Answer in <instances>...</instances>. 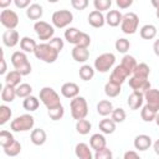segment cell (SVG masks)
<instances>
[{
	"label": "cell",
	"instance_id": "6da1fadb",
	"mask_svg": "<svg viewBox=\"0 0 159 159\" xmlns=\"http://www.w3.org/2000/svg\"><path fill=\"white\" fill-rule=\"evenodd\" d=\"M70 109H71V116L73 119L80 120V119H86L88 114V104L84 97L77 96L76 98L71 99L70 102Z\"/></svg>",
	"mask_w": 159,
	"mask_h": 159
},
{
	"label": "cell",
	"instance_id": "7a4b0ae2",
	"mask_svg": "<svg viewBox=\"0 0 159 159\" xmlns=\"http://www.w3.org/2000/svg\"><path fill=\"white\" fill-rule=\"evenodd\" d=\"M11 63L14 66V68L20 72L22 76H27L31 73V63L26 56L25 52L22 51H15L11 55Z\"/></svg>",
	"mask_w": 159,
	"mask_h": 159
},
{
	"label": "cell",
	"instance_id": "3957f363",
	"mask_svg": "<svg viewBox=\"0 0 159 159\" xmlns=\"http://www.w3.org/2000/svg\"><path fill=\"white\" fill-rule=\"evenodd\" d=\"M34 55H35V57L37 60H41V61H43L46 63H53L58 57V52L53 47H51L48 45V42L39 43L36 50H35V52H34Z\"/></svg>",
	"mask_w": 159,
	"mask_h": 159
},
{
	"label": "cell",
	"instance_id": "277c9868",
	"mask_svg": "<svg viewBox=\"0 0 159 159\" xmlns=\"http://www.w3.org/2000/svg\"><path fill=\"white\" fill-rule=\"evenodd\" d=\"M40 101L47 109L55 108L61 104L60 96L52 87H43L40 89Z\"/></svg>",
	"mask_w": 159,
	"mask_h": 159
},
{
	"label": "cell",
	"instance_id": "5b68a950",
	"mask_svg": "<svg viewBox=\"0 0 159 159\" xmlns=\"http://www.w3.org/2000/svg\"><path fill=\"white\" fill-rule=\"evenodd\" d=\"M34 124H35V119L31 114H21L11 120L10 128L12 132L20 133V132H27L32 129Z\"/></svg>",
	"mask_w": 159,
	"mask_h": 159
},
{
	"label": "cell",
	"instance_id": "8992f818",
	"mask_svg": "<svg viewBox=\"0 0 159 159\" xmlns=\"http://www.w3.org/2000/svg\"><path fill=\"white\" fill-rule=\"evenodd\" d=\"M139 26V17L135 12H127L123 15L122 19V24H120V30L123 34L125 35H133L137 32Z\"/></svg>",
	"mask_w": 159,
	"mask_h": 159
},
{
	"label": "cell",
	"instance_id": "52a82bcc",
	"mask_svg": "<svg viewBox=\"0 0 159 159\" xmlns=\"http://www.w3.org/2000/svg\"><path fill=\"white\" fill-rule=\"evenodd\" d=\"M114 63H116V56L112 52H104L96 57L94 70L101 73H106L114 66Z\"/></svg>",
	"mask_w": 159,
	"mask_h": 159
},
{
	"label": "cell",
	"instance_id": "ba28073f",
	"mask_svg": "<svg viewBox=\"0 0 159 159\" xmlns=\"http://www.w3.org/2000/svg\"><path fill=\"white\" fill-rule=\"evenodd\" d=\"M51 21H52V25L55 27L63 29V27H67L73 21V14L70 10H66V9L57 10L52 14Z\"/></svg>",
	"mask_w": 159,
	"mask_h": 159
},
{
	"label": "cell",
	"instance_id": "9c48e42d",
	"mask_svg": "<svg viewBox=\"0 0 159 159\" xmlns=\"http://www.w3.org/2000/svg\"><path fill=\"white\" fill-rule=\"evenodd\" d=\"M34 30L41 41H50L55 35V27L43 20H39L34 24Z\"/></svg>",
	"mask_w": 159,
	"mask_h": 159
},
{
	"label": "cell",
	"instance_id": "30bf717a",
	"mask_svg": "<svg viewBox=\"0 0 159 159\" xmlns=\"http://www.w3.org/2000/svg\"><path fill=\"white\" fill-rule=\"evenodd\" d=\"M0 22L7 30H15L19 25V16L14 10L5 9L0 12Z\"/></svg>",
	"mask_w": 159,
	"mask_h": 159
},
{
	"label": "cell",
	"instance_id": "8fae6325",
	"mask_svg": "<svg viewBox=\"0 0 159 159\" xmlns=\"http://www.w3.org/2000/svg\"><path fill=\"white\" fill-rule=\"evenodd\" d=\"M128 84H129V87L134 92H140L143 94L152 88L150 87V82H149L148 78H138V77H134V76H130L129 77Z\"/></svg>",
	"mask_w": 159,
	"mask_h": 159
},
{
	"label": "cell",
	"instance_id": "7c38bea8",
	"mask_svg": "<svg viewBox=\"0 0 159 159\" xmlns=\"http://www.w3.org/2000/svg\"><path fill=\"white\" fill-rule=\"evenodd\" d=\"M129 76H132V75L119 63V65H117V66L113 68V71L111 72V75H109V81L113 82V83H117V84L122 86V83H124L125 80H127Z\"/></svg>",
	"mask_w": 159,
	"mask_h": 159
},
{
	"label": "cell",
	"instance_id": "4fadbf2b",
	"mask_svg": "<svg viewBox=\"0 0 159 159\" xmlns=\"http://www.w3.org/2000/svg\"><path fill=\"white\" fill-rule=\"evenodd\" d=\"M144 101L147 102L145 104L154 109L155 112H159V89L150 88L144 93Z\"/></svg>",
	"mask_w": 159,
	"mask_h": 159
},
{
	"label": "cell",
	"instance_id": "5bb4252c",
	"mask_svg": "<svg viewBox=\"0 0 159 159\" xmlns=\"http://www.w3.org/2000/svg\"><path fill=\"white\" fill-rule=\"evenodd\" d=\"M78 93H80V87L75 82H66L61 87V94L65 98L73 99V98H76L78 96Z\"/></svg>",
	"mask_w": 159,
	"mask_h": 159
},
{
	"label": "cell",
	"instance_id": "9a60e30c",
	"mask_svg": "<svg viewBox=\"0 0 159 159\" xmlns=\"http://www.w3.org/2000/svg\"><path fill=\"white\" fill-rule=\"evenodd\" d=\"M20 36L16 30H6L2 34V43L6 47H15L20 42Z\"/></svg>",
	"mask_w": 159,
	"mask_h": 159
},
{
	"label": "cell",
	"instance_id": "2e32d148",
	"mask_svg": "<svg viewBox=\"0 0 159 159\" xmlns=\"http://www.w3.org/2000/svg\"><path fill=\"white\" fill-rule=\"evenodd\" d=\"M143 102H144V94L140 92H134V91L128 96V99H127L128 107L132 111L139 109L143 106Z\"/></svg>",
	"mask_w": 159,
	"mask_h": 159
},
{
	"label": "cell",
	"instance_id": "e0dca14e",
	"mask_svg": "<svg viewBox=\"0 0 159 159\" xmlns=\"http://www.w3.org/2000/svg\"><path fill=\"white\" fill-rule=\"evenodd\" d=\"M133 144H134V148L137 150L144 152V150L149 149L153 143H152V138L149 135H147V134H139V135H137L134 138Z\"/></svg>",
	"mask_w": 159,
	"mask_h": 159
},
{
	"label": "cell",
	"instance_id": "ac0fdd59",
	"mask_svg": "<svg viewBox=\"0 0 159 159\" xmlns=\"http://www.w3.org/2000/svg\"><path fill=\"white\" fill-rule=\"evenodd\" d=\"M91 149L92 148L86 143H77L75 147V154L77 159H94Z\"/></svg>",
	"mask_w": 159,
	"mask_h": 159
},
{
	"label": "cell",
	"instance_id": "d6986e66",
	"mask_svg": "<svg viewBox=\"0 0 159 159\" xmlns=\"http://www.w3.org/2000/svg\"><path fill=\"white\" fill-rule=\"evenodd\" d=\"M87 20H88V24L92 27H96V29L102 27L106 24V16L101 11H97V10L91 11L89 15H88V17H87Z\"/></svg>",
	"mask_w": 159,
	"mask_h": 159
},
{
	"label": "cell",
	"instance_id": "ffe728a7",
	"mask_svg": "<svg viewBox=\"0 0 159 159\" xmlns=\"http://www.w3.org/2000/svg\"><path fill=\"white\" fill-rule=\"evenodd\" d=\"M30 140L35 145H43L47 140V134L42 128H35L31 130Z\"/></svg>",
	"mask_w": 159,
	"mask_h": 159
},
{
	"label": "cell",
	"instance_id": "44dd1931",
	"mask_svg": "<svg viewBox=\"0 0 159 159\" xmlns=\"http://www.w3.org/2000/svg\"><path fill=\"white\" fill-rule=\"evenodd\" d=\"M123 15L120 14L119 10H109L106 15V24L109 25L111 27H117L122 24Z\"/></svg>",
	"mask_w": 159,
	"mask_h": 159
},
{
	"label": "cell",
	"instance_id": "7402d4cb",
	"mask_svg": "<svg viewBox=\"0 0 159 159\" xmlns=\"http://www.w3.org/2000/svg\"><path fill=\"white\" fill-rule=\"evenodd\" d=\"M89 147L96 152V150H99L104 147H107V140H106V137L102 134V133H94L91 135L89 138Z\"/></svg>",
	"mask_w": 159,
	"mask_h": 159
},
{
	"label": "cell",
	"instance_id": "603a6c76",
	"mask_svg": "<svg viewBox=\"0 0 159 159\" xmlns=\"http://www.w3.org/2000/svg\"><path fill=\"white\" fill-rule=\"evenodd\" d=\"M71 55H72V58L76 61V62H81V63H84L88 57H89V51L88 48H84V47H80V46H75L71 51Z\"/></svg>",
	"mask_w": 159,
	"mask_h": 159
},
{
	"label": "cell",
	"instance_id": "cb8c5ba5",
	"mask_svg": "<svg viewBox=\"0 0 159 159\" xmlns=\"http://www.w3.org/2000/svg\"><path fill=\"white\" fill-rule=\"evenodd\" d=\"M116 124L112 118H103L99 120L98 128L102 132V134H112L116 130Z\"/></svg>",
	"mask_w": 159,
	"mask_h": 159
},
{
	"label": "cell",
	"instance_id": "d4e9b609",
	"mask_svg": "<svg viewBox=\"0 0 159 159\" xmlns=\"http://www.w3.org/2000/svg\"><path fill=\"white\" fill-rule=\"evenodd\" d=\"M42 14H43L42 6H41L40 4H36V2L31 4V5L26 9V16H27L30 20H37V21H39V19H41Z\"/></svg>",
	"mask_w": 159,
	"mask_h": 159
},
{
	"label": "cell",
	"instance_id": "484cf974",
	"mask_svg": "<svg viewBox=\"0 0 159 159\" xmlns=\"http://www.w3.org/2000/svg\"><path fill=\"white\" fill-rule=\"evenodd\" d=\"M139 35L144 40H153L157 36V27L153 24H145L140 27Z\"/></svg>",
	"mask_w": 159,
	"mask_h": 159
},
{
	"label": "cell",
	"instance_id": "4316f807",
	"mask_svg": "<svg viewBox=\"0 0 159 159\" xmlns=\"http://www.w3.org/2000/svg\"><path fill=\"white\" fill-rule=\"evenodd\" d=\"M21 77L22 75L20 72H17L16 70H12L5 75V84H9L16 88L17 86L21 84Z\"/></svg>",
	"mask_w": 159,
	"mask_h": 159
},
{
	"label": "cell",
	"instance_id": "83f0119b",
	"mask_svg": "<svg viewBox=\"0 0 159 159\" xmlns=\"http://www.w3.org/2000/svg\"><path fill=\"white\" fill-rule=\"evenodd\" d=\"M113 109H114L113 104L108 99H102V101H99L97 103V113L99 116H102V117H107V116L112 114Z\"/></svg>",
	"mask_w": 159,
	"mask_h": 159
},
{
	"label": "cell",
	"instance_id": "f1b7e54d",
	"mask_svg": "<svg viewBox=\"0 0 159 159\" xmlns=\"http://www.w3.org/2000/svg\"><path fill=\"white\" fill-rule=\"evenodd\" d=\"M81 34H82V31H80L78 29H76V27H68L67 30H65L63 36H65V40L68 43H72V45L76 46L77 42H78V40H80Z\"/></svg>",
	"mask_w": 159,
	"mask_h": 159
},
{
	"label": "cell",
	"instance_id": "f546056e",
	"mask_svg": "<svg viewBox=\"0 0 159 159\" xmlns=\"http://www.w3.org/2000/svg\"><path fill=\"white\" fill-rule=\"evenodd\" d=\"M39 43H36V41L29 36H24L21 40H20V48L22 50V52H35L36 47H37Z\"/></svg>",
	"mask_w": 159,
	"mask_h": 159
},
{
	"label": "cell",
	"instance_id": "4dcf8cb0",
	"mask_svg": "<svg viewBox=\"0 0 159 159\" xmlns=\"http://www.w3.org/2000/svg\"><path fill=\"white\" fill-rule=\"evenodd\" d=\"M16 96V88L12 87V86H9V84H5L1 89V101L9 103V102H12L15 99Z\"/></svg>",
	"mask_w": 159,
	"mask_h": 159
},
{
	"label": "cell",
	"instance_id": "1f68e13d",
	"mask_svg": "<svg viewBox=\"0 0 159 159\" xmlns=\"http://www.w3.org/2000/svg\"><path fill=\"white\" fill-rule=\"evenodd\" d=\"M149 75H150V68H149V66H148L147 63H144V62H140V63H138L137 67L134 68L132 76L138 77V78H148Z\"/></svg>",
	"mask_w": 159,
	"mask_h": 159
},
{
	"label": "cell",
	"instance_id": "d6a6232c",
	"mask_svg": "<svg viewBox=\"0 0 159 159\" xmlns=\"http://www.w3.org/2000/svg\"><path fill=\"white\" fill-rule=\"evenodd\" d=\"M122 91V86L117 84V83H113L111 81H108L106 84H104V93L106 96H108L109 98H114L117 97Z\"/></svg>",
	"mask_w": 159,
	"mask_h": 159
},
{
	"label": "cell",
	"instance_id": "836d02e7",
	"mask_svg": "<svg viewBox=\"0 0 159 159\" xmlns=\"http://www.w3.org/2000/svg\"><path fill=\"white\" fill-rule=\"evenodd\" d=\"M39 106H40V101H39V98L35 97V96H29V97H26V98L22 101V107H24V109H26L27 112H34V111H36V109L39 108Z\"/></svg>",
	"mask_w": 159,
	"mask_h": 159
},
{
	"label": "cell",
	"instance_id": "e575fe53",
	"mask_svg": "<svg viewBox=\"0 0 159 159\" xmlns=\"http://www.w3.org/2000/svg\"><path fill=\"white\" fill-rule=\"evenodd\" d=\"M120 65H122L130 75H133V71H134V68L137 67L138 62H137V60H135L132 55H124L123 58H122V61H120Z\"/></svg>",
	"mask_w": 159,
	"mask_h": 159
},
{
	"label": "cell",
	"instance_id": "d590c367",
	"mask_svg": "<svg viewBox=\"0 0 159 159\" xmlns=\"http://www.w3.org/2000/svg\"><path fill=\"white\" fill-rule=\"evenodd\" d=\"M94 71H96V70H94L92 66H89V65H83V66L80 67L78 73H80V77H81L83 81H89V80H92V78L94 77Z\"/></svg>",
	"mask_w": 159,
	"mask_h": 159
},
{
	"label": "cell",
	"instance_id": "8d00e7d4",
	"mask_svg": "<svg viewBox=\"0 0 159 159\" xmlns=\"http://www.w3.org/2000/svg\"><path fill=\"white\" fill-rule=\"evenodd\" d=\"M158 112H155L154 109H152L150 107H148L147 104L142 107V111H140V117L144 122H153L155 120V117H157Z\"/></svg>",
	"mask_w": 159,
	"mask_h": 159
},
{
	"label": "cell",
	"instance_id": "74e56055",
	"mask_svg": "<svg viewBox=\"0 0 159 159\" xmlns=\"http://www.w3.org/2000/svg\"><path fill=\"white\" fill-rule=\"evenodd\" d=\"M91 128H92V124L87 119H80V120L76 122V130H77V133L82 134V135L88 134Z\"/></svg>",
	"mask_w": 159,
	"mask_h": 159
},
{
	"label": "cell",
	"instance_id": "f35d334b",
	"mask_svg": "<svg viewBox=\"0 0 159 159\" xmlns=\"http://www.w3.org/2000/svg\"><path fill=\"white\" fill-rule=\"evenodd\" d=\"M4 149V153L7 155V157H16L21 153V144L19 140H15L12 144L2 148Z\"/></svg>",
	"mask_w": 159,
	"mask_h": 159
},
{
	"label": "cell",
	"instance_id": "ab89813d",
	"mask_svg": "<svg viewBox=\"0 0 159 159\" xmlns=\"http://www.w3.org/2000/svg\"><path fill=\"white\" fill-rule=\"evenodd\" d=\"M47 114H48L50 119H52V120H60L65 116V108H63L62 104H60V106H57L55 108L47 109Z\"/></svg>",
	"mask_w": 159,
	"mask_h": 159
},
{
	"label": "cell",
	"instance_id": "60d3db41",
	"mask_svg": "<svg viewBox=\"0 0 159 159\" xmlns=\"http://www.w3.org/2000/svg\"><path fill=\"white\" fill-rule=\"evenodd\" d=\"M114 47L118 52L120 53H127L129 47H130V42L129 40H127L125 37H119L118 40H116V43H114Z\"/></svg>",
	"mask_w": 159,
	"mask_h": 159
},
{
	"label": "cell",
	"instance_id": "b9f144b4",
	"mask_svg": "<svg viewBox=\"0 0 159 159\" xmlns=\"http://www.w3.org/2000/svg\"><path fill=\"white\" fill-rule=\"evenodd\" d=\"M15 140H16V139L14 138L12 133H10L9 130H1V132H0V145H1L2 148H5V147L12 144Z\"/></svg>",
	"mask_w": 159,
	"mask_h": 159
},
{
	"label": "cell",
	"instance_id": "7bdbcfd3",
	"mask_svg": "<svg viewBox=\"0 0 159 159\" xmlns=\"http://www.w3.org/2000/svg\"><path fill=\"white\" fill-rule=\"evenodd\" d=\"M32 93V87L29 83H21L20 86L16 87V96L20 98H26L31 96Z\"/></svg>",
	"mask_w": 159,
	"mask_h": 159
},
{
	"label": "cell",
	"instance_id": "ee69618b",
	"mask_svg": "<svg viewBox=\"0 0 159 159\" xmlns=\"http://www.w3.org/2000/svg\"><path fill=\"white\" fill-rule=\"evenodd\" d=\"M11 116H12V111L10 109V107L1 104L0 106V124L4 125L5 123H7L11 119Z\"/></svg>",
	"mask_w": 159,
	"mask_h": 159
},
{
	"label": "cell",
	"instance_id": "f6af8a7d",
	"mask_svg": "<svg viewBox=\"0 0 159 159\" xmlns=\"http://www.w3.org/2000/svg\"><path fill=\"white\" fill-rule=\"evenodd\" d=\"M125 117H127V113H125V111H124L123 108H120V107L114 108L113 112H112V114H111V118L114 120V123H122V122H124Z\"/></svg>",
	"mask_w": 159,
	"mask_h": 159
},
{
	"label": "cell",
	"instance_id": "bcb514c9",
	"mask_svg": "<svg viewBox=\"0 0 159 159\" xmlns=\"http://www.w3.org/2000/svg\"><path fill=\"white\" fill-rule=\"evenodd\" d=\"M94 159H113V153L109 148L104 147L99 150H96L94 155H93Z\"/></svg>",
	"mask_w": 159,
	"mask_h": 159
},
{
	"label": "cell",
	"instance_id": "7dc6e473",
	"mask_svg": "<svg viewBox=\"0 0 159 159\" xmlns=\"http://www.w3.org/2000/svg\"><path fill=\"white\" fill-rule=\"evenodd\" d=\"M93 6L97 11H106L112 6V1L111 0H94L93 1Z\"/></svg>",
	"mask_w": 159,
	"mask_h": 159
},
{
	"label": "cell",
	"instance_id": "c3c4849f",
	"mask_svg": "<svg viewBox=\"0 0 159 159\" xmlns=\"http://www.w3.org/2000/svg\"><path fill=\"white\" fill-rule=\"evenodd\" d=\"M48 45L51 46V47H53L58 53L63 50V47H65V42H63V40L61 39V37H52L50 41H48Z\"/></svg>",
	"mask_w": 159,
	"mask_h": 159
},
{
	"label": "cell",
	"instance_id": "681fc988",
	"mask_svg": "<svg viewBox=\"0 0 159 159\" xmlns=\"http://www.w3.org/2000/svg\"><path fill=\"white\" fill-rule=\"evenodd\" d=\"M91 45V37L86 32H82L81 36H80V40L77 42L76 46H80V47H84V48H88V46Z\"/></svg>",
	"mask_w": 159,
	"mask_h": 159
},
{
	"label": "cell",
	"instance_id": "f907efd6",
	"mask_svg": "<svg viewBox=\"0 0 159 159\" xmlns=\"http://www.w3.org/2000/svg\"><path fill=\"white\" fill-rule=\"evenodd\" d=\"M71 5L76 10H84L88 6L87 0H71Z\"/></svg>",
	"mask_w": 159,
	"mask_h": 159
},
{
	"label": "cell",
	"instance_id": "816d5d0a",
	"mask_svg": "<svg viewBox=\"0 0 159 159\" xmlns=\"http://www.w3.org/2000/svg\"><path fill=\"white\" fill-rule=\"evenodd\" d=\"M14 4L19 9H27L31 5L30 0H14Z\"/></svg>",
	"mask_w": 159,
	"mask_h": 159
},
{
	"label": "cell",
	"instance_id": "f5cc1de1",
	"mask_svg": "<svg viewBox=\"0 0 159 159\" xmlns=\"http://www.w3.org/2000/svg\"><path fill=\"white\" fill-rule=\"evenodd\" d=\"M116 4L119 9H128L129 6H132L133 0H117Z\"/></svg>",
	"mask_w": 159,
	"mask_h": 159
},
{
	"label": "cell",
	"instance_id": "db71d44e",
	"mask_svg": "<svg viewBox=\"0 0 159 159\" xmlns=\"http://www.w3.org/2000/svg\"><path fill=\"white\" fill-rule=\"evenodd\" d=\"M123 159H142L135 150H127L123 155Z\"/></svg>",
	"mask_w": 159,
	"mask_h": 159
},
{
	"label": "cell",
	"instance_id": "11a10c76",
	"mask_svg": "<svg viewBox=\"0 0 159 159\" xmlns=\"http://www.w3.org/2000/svg\"><path fill=\"white\" fill-rule=\"evenodd\" d=\"M1 68H0V75H6V61H5V57H4V52H1Z\"/></svg>",
	"mask_w": 159,
	"mask_h": 159
},
{
	"label": "cell",
	"instance_id": "9f6ffc18",
	"mask_svg": "<svg viewBox=\"0 0 159 159\" xmlns=\"http://www.w3.org/2000/svg\"><path fill=\"white\" fill-rule=\"evenodd\" d=\"M153 51H154V53L159 57V39H157V40L154 41V43H153Z\"/></svg>",
	"mask_w": 159,
	"mask_h": 159
},
{
	"label": "cell",
	"instance_id": "6f0895ef",
	"mask_svg": "<svg viewBox=\"0 0 159 159\" xmlns=\"http://www.w3.org/2000/svg\"><path fill=\"white\" fill-rule=\"evenodd\" d=\"M11 4V0H0V7H2L4 10L7 9L6 6H9Z\"/></svg>",
	"mask_w": 159,
	"mask_h": 159
},
{
	"label": "cell",
	"instance_id": "680465c9",
	"mask_svg": "<svg viewBox=\"0 0 159 159\" xmlns=\"http://www.w3.org/2000/svg\"><path fill=\"white\" fill-rule=\"evenodd\" d=\"M153 149H154L155 154L159 155V139H157V140L153 143Z\"/></svg>",
	"mask_w": 159,
	"mask_h": 159
},
{
	"label": "cell",
	"instance_id": "91938a15",
	"mask_svg": "<svg viewBox=\"0 0 159 159\" xmlns=\"http://www.w3.org/2000/svg\"><path fill=\"white\" fill-rule=\"evenodd\" d=\"M152 5L155 7V10L159 9V0H152Z\"/></svg>",
	"mask_w": 159,
	"mask_h": 159
},
{
	"label": "cell",
	"instance_id": "94428289",
	"mask_svg": "<svg viewBox=\"0 0 159 159\" xmlns=\"http://www.w3.org/2000/svg\"><path fill=\"white\" fill-rule=\"evenodd\" d=\"M155 123H157V125L159 127V112H158V114H157V117H155Z\"/></svg>",
	"mask_w": 159,
	"mask_h": 159
},
{
	"label": "cell",
	"instance_id": "6125c7cd",
	"mask_svg": "<svg viewBox=\"0 0 159 159\" xmlns=\"http://www.w3.org/2000/svg\"><path fill=\"white\" fill-rule=\"evenodd\" d=\"M155 15H157V17L159 19V9H158V10H155Z\"/></svg>",
	"mask_w": 159,
	"mask_h": 159
}]
</instances>
